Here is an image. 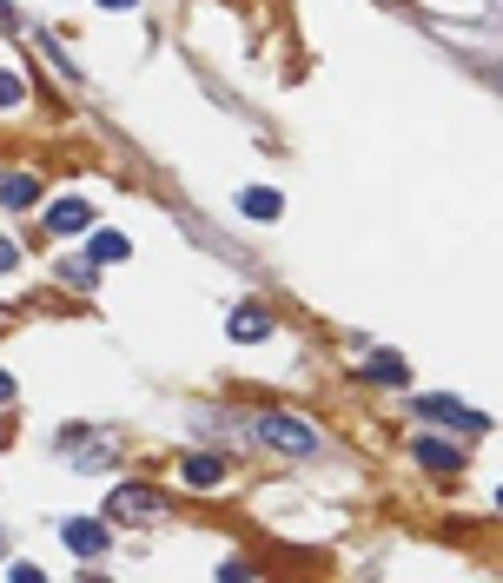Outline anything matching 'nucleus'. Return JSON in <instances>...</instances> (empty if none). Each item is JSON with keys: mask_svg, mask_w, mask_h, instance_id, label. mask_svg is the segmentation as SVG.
<instances>
[{"mask_svg": "<svg viewBox=\"0 0 503 583\" xmlns=\"http://www.w3.org/2000/svg\"><path fill=\"white\" fill-rule=\"evenodd\" d=\"M133 245L120 239V232H94V266H113V259H126Z\"/></svg>", "mask_w": 503, "mask_h": 583, "instance_id": "obj_12", "label": "nucleus"}, {"mask_svg": "<svg viewBox=\"0 0 503 583\" xmlns=\"http://www.w3.org/2000/svg\"><path fill=\"white\" fill-rule=\"evenodd\" d=\"M417 458H425V471H457L464 458L451 451V445H438V438H417Z\"/></svg>", "mask_w": 503, "mask_h": 583, "instance_id": "obj_11", "label": "nucleus"}, {"mask_svg": "<svg viewBox=\"0 0 503 583\" xmlns=\"http://www.w3.org/2000/svg\"><path fill=\"white\" fill-rule=\"evenodd\" d=\"M107 511H113L120 524H159V518H165V505H159V497H152V490H139V484H120Z\"/></svg>", "mask_w": 503, "mask_h": 583, "instance_id": "obj_2", "label": "nucleus"}, {"mask_svg": "<svg viewBox=\"0 0 503 583\" xmlns=\"http://www.w3.org/2000/svg\"><path fill=\"white\" fill-rule=\"evenodd\" d=\"M365 378H371V385H404L410 365H404L397 352H378V359H365Z\"/></svg>", "mask_w": 503, "mask_h": 583, "instance_id": "obj_9", "label": "nucleus"}, {"mask_svg": "<svg viewBox=\"0 0 503 583\" xmlns=\"http://www.w3.org/2000/svg\"><path fill=\"white\" fill-rule=\"evenodd\" d=\"M8 398H14V378H8V372H0V404H8Z\"/></svg>", "mask_w": 503, "mask_h": 583, "instance_id": "obj_16", "label": "nucleus"}, {"mask_svg": "<svg viewBox=\"0 0 503 583\" xmlns=\"http://www.w3.org/2000/svg\"><path fill=\"white\" fill-rule=\"evenodd\" d=\"M180 477H186L193 490H219V477H225V464H219V458H186V464H180Z\"/></svg>", "mask_w": 503, "mask_h": 583, "instance_id": "obj_10", "label": "nucleus"}, {"mask_svg": "<svg viewBox=\"0 0 503 583\" xmlns=\"http://www.w3.org/2000/svg\"><path fill=\"white\" fill-rule=\"evenodd\" d=\"M238 212H245V219H279L285 199H279L272 186H252V193H238Z\"/></svg>", "mask_w": 503, "mask_h": 583, "instance_id": "obj_7", "label": "nucleus"}, {"mask_svg": "<svg viewBox=\"0 0 503 583\" xmlns=\"http://www.w3.org/2000/svg\"><path fill=\"white\" fill-rule=\"evenodd\" d=\"M60 537H66V550H73V557H107V544H113L100 518H66V531H60Z\"/></svg>", "mask_w": 503, "mask_h": 583, "instance_id": "obj_3", "label": "nucleus"}, {"mask_svg": "<svg viewBox=\"0 0 503 583\" xmlns=\"http://www.w3.org/2000/svg\"><path fill=\"white\" fill-rule=\"evenodd\" d=\"M259 438H266L272 451H292V458H311V451H318V432H311L305 418H292V411H272V418H259Z\"/></svg>", "mask_w": 503, "mask_h": 583, "instance_id": "obj_1", "label": "nucleus"}, {"mask_svg": "<svg viewBox=\"0 0 503 583\" xmlns=\"http://www.w3.org/2000/svg\"><path fill=\"white\" fill-rule=\"evenodd\" d=\"M21 100H27V87H21L14 73H0V107H21Z\"/></svg>", "mask_w": 503, "mask_h": 583, "instance_id": "obj_13", "label": "nucleus"}, {"mask_svg": "<svg viewBox=\"0 0 503 583\" xmlns=\"http://www.w3.org/2000/svg\"><path fill=\"white\" fill-rule=\"evenodd\" d=\"M0 272H14V245L8 239H0Z\"/></svg>", "mask_w": 503, "mask_h": 583, "instance_id": "obj_14", "label": "nucleus"}, {"mask_svg": "<svg viewBox=\"0 0 503 583\" xmlns=\"http://www.w3.org/2000/svg\"><path fill=\"white\" fill-rule=\"evenodd\" d=\"M47 226H53V232H87V226H94V206H87V199H60V206L47 212Z\"/></svg>", "mask_w": 503, "mask_h": 583, "instance_id": "obj_6", "label": "nucleus"}, {"mask_svg": "<svg viewBox=\"0 0 503 583\" xmlns=\"http://www.w3.org/2000/svg\"><path fill=\"white\" fill-rule=\"evenodd\" d=\"M266 331H272V312H259V305H238V312H232V339H245V345H259Z\"/></svg>", "mask_w": 503, "mask_h": 583, "instance_id": "obj_5", "label": "nucleus"}, {"mask_svg": "<svg viewBox=\"0 0 503 583\" xmlns=\"http://www.w3.org/2000/svg\"><path fill=\"white\" fill-rule=\"evenodd\" d=\"M34 199H40V180H34V173H8V180H0V206L21 212V206H34Z\"/></svg>", "mask_w": 503, "mask_h": 583, "instance_id": "obj_8", "label": "nucleus"}, {"mask_svg": "<svg viewBox=\"0 0 503 583\" xmlns=\"http://www.w3.org/2000/svg\"><path fill=\"white\" fill-rule=\"evenodd\" d=\"M100 8H107V14H126V8H139V0H100Z\"/></svg>", "mask_w": 503, "mask_h": 583, "instance_id": "obj_15", "label": "nucleus"}, {"mask_svg": "<svg viewBox=\"0 0 503 583\" xmlns=\"http://www.w3.org/2000/svg\"><path fill=\"white\" fill-rule=\"evenodd\" d=\"M417 411H425V418H438V425H464V432H490L483 425V411H470V404H457V398H425V404H417Z\"/></svg>", "mask_w": 503, "mask_h": 583, "instance_id": "obj_4", "label": "nucleus"}]
</instances>
